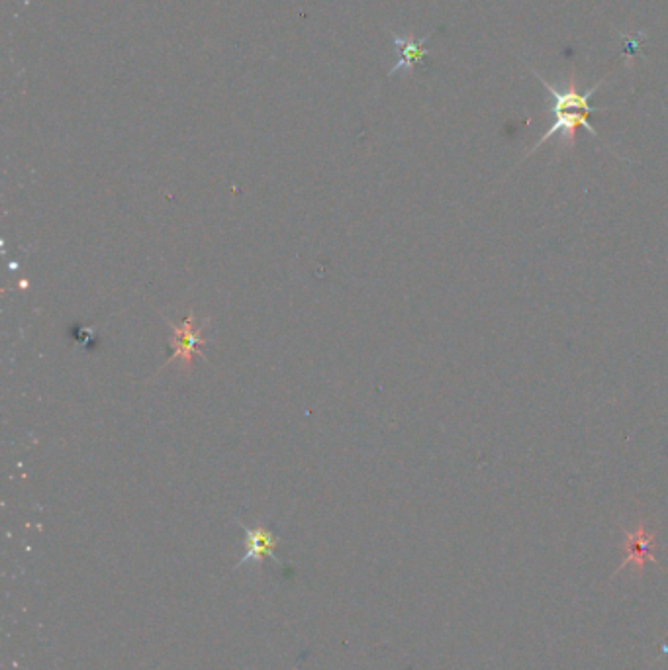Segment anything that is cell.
Wrapping results in <instances>:
<instances>
[{
	"label": "cell",
	"instance_id": "2",
	"mask_svg": "<svg viewBox=\"0 0 668 670\" xmlns=\"http://www.w3.org/2000/svg\"><path fill=\"white\" fill-rule=\"evenodd\" d=\"M173 334L169 335V347H171V357L173 359H181L185 365V371H189L192 367V359L196 355H202L198 351V345L204 343V330L196 326L192 312L183 320L181 326H171Z\"/></svg>",
	"mask_w": 668,
	"mask_h": 670
},
{
	"label": "cell",
	"instance_id": "1",
	"mask_svg": "<svg viewBox=\"0 0 668 670\" xmlns=\"http://www.w3.org/2000/svg\"><path fill=\"white\" fill-rule=\"evenodd\" d=\"M531 73L539 79V83L547 89L549 93V114H551V126L549 130L537 140V144L533 145L525 157L533 155L539 147L547 144L551 138L561 136L563 144L574 145V136L578 128H584L588 134H592L594 138H600V134L596 132V128L590 124V114L598 112V108H594L590 104V98L596 95V91L604 85V81H598L596 85H592L588 91H578V81L576 77L571 75L569 81L565 83V87H555L551 85L545 77H541L535 69H531Z\"/></svg>",
	"mask_w": 668,
	"mask_h": 670
},
{
	"label": "cell",
	"instance_id": "5",
	"mask_svg": "<svg viewBox=\"0 0 668 670\" xmlns=\"http://www.w3.org/2000/svg\"><path fill=\"white\" fill-rule=\"evenodd\" d=\"M430 40V36L424 38H410V36H394V46L398 49V63L390 73H398V71H412L416 63H420L426 55V42Z\"/></svg>",
	"mask_w": 668,
	"mask_h": 670
},
{
	"label": "cell",
	"instance_id": "3",
	"mask_svg": "<svg viewBox=\"0 0 668 670\" xmlns=\"http://www.w3.org/2000/svg\"><path fill=\"white\" fill-rule=\"evenodd\" d=\"M241 527L245 531V555L239 561L238 567L247 565L249 561L259 563L263 559H273L277 565H283L275 555L277 545H279V537L269 527H249L245 524H241Z\"/></svg>",
	"mask_w": 668,
	"mask_h": 670
},
{
	"label": "cell",
	"instance_id": "4",
	"mask_svg": "<svg viewBox=\"0 0 668 670\" xmlns=\"http://www.w3.org/2000/svg\"><path fill=\"white\" fill-rule=\"evenodd\" d=\"M655 545H657L655 535L647 529L645 522H641L633 531H625L627 557L621 563L620 569H625L627 565H633L639 573H643V569L649 561L655 563V557H653Z\"/></svg>",
	"mask_w": 668,
	"mask_h": 670
}]
</instances>
